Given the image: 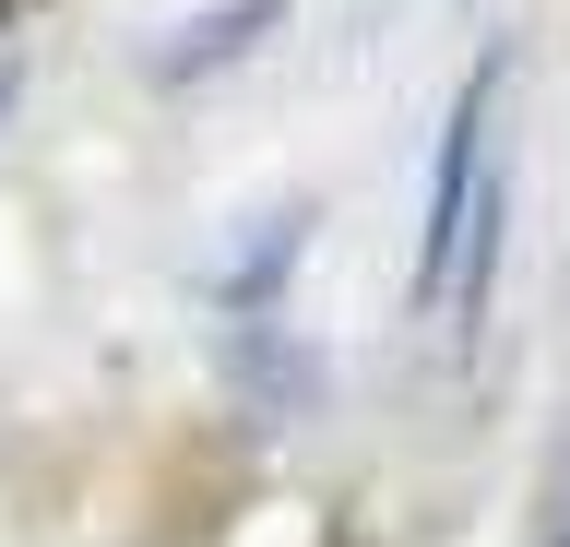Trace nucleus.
I'll use <instances>...</instances> for the list:
<instances>
[{
  "label": "nucleus",
  "mask_w": 570,
  "mask_h": 547,
  "mask_svg": "<svg viewBox=\"0 0 570 547\" xmlns=\"http://www.w3.org/2000/svg\"><path fill=\"white\" fill-rule=\"evenodd\" d=\"M499 60H475L440 119V167H428V203H416V310L452 297V251H463V215H475V179H488V119H499Z\"/></svg>",
  "instance_id": "f257e3e1"
},
{
  "label": "nucleus",
  "mask_w": 570,
  "mask_h": 547,
  "mask_svg": "<svg viewBox=\"0 0 570 547\" xmlns=\"http://www.w3.org/2000/svg\"><path fill=\"white\" fill-rule=\"evenodd\" d=\"M214 381H226L262 429H297V417H321V393H333V358H321L309 333H285V322H226L214 333Z\"/></svg>",
  "instance_id": "f03ea898"
},
{
  "label": "nucleus",
  "mask_w": 570,
  "mask_h": 547,
  "mask_svg": "<svg viewBox=\"0 0 570 547\" xmlns=\"http://www.w3.org/2000/svg\"><path fill=\"white\" fill-rule=\"evenodd\" d=\"M274 25H285V0H214V12H190V25L155 48V84H203V72H226V60H249Z\"/></svg>",
  "instance_id": "7ed1b4c3"
},
{
  "label": "nucleus",
  "mask_w": 570,
  "mask_h": 547,
  "mask_svg": "<svg viewBox=\"0 0 570 547\" xmlns=\"http://www.w3.org/2000/svg\"><path fill=\"white\" fill-rule=\"evenodd\" d=\"M297 251H309V203H274L262 238H238V262L214 274V310H226V322H274V286H285Z\"/></svg>",
  "instance_id": "20e7f679"
},
{
  "label": "nucleus",
  "mask_w": 570,
  "mask_h": 547,
  "mask_svg": "<svg viewBox=\"0 0 570 547\" xmlns=\"http://www.w3.org/2000/svg\"><path fill=\"white\" fill-rule=\"evenodd\" d=\"M12 108H24V48H0V131H12Z\"/></svg>",
  "instance_id": "39448f33"
},
{
  "label": "nucleus",
  "mask_w": 570,
  "mask_h": 547,
  "mask_svg": "<svg viewBox=\"0 0 570 547\" xmlns=\"http://www.w3.org/2000/svg\"><path fill=\"white\" fill-rule=\"evenodd\" d=\"M0 12H12V0H0Z\"/></svg>",
  "instance_id": "423d86ee"
},
{
  "label": "nucleus",
  "mask_w": 570,
  "mask_h": 547,
  "mask_svg": "<svg viewBox=\"0 0 570 547\" xmlns=\"http://www.w3.org/2000/svg\"><path fill=\"white\" fill-rule=\"evenodd\" d=\"M559 547H570V536H559Z\"/></svg>",
  "instance_id": "0eeeda50"
}]
</instances>
